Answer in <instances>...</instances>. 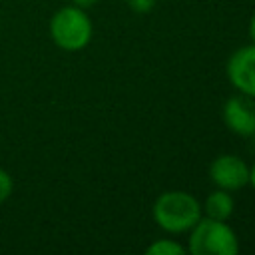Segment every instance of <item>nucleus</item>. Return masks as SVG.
I'll list each match as a JSON object with an SVG mask.
<instances>
[{"instance_id":"nucleus-6","label":"nucleus","mask_w":255,"mask_h":255,"mask_svg":"<svg viewBox=\"0 0 255 255\" xmlns=\"http://www.w3.org/2000/svg\"><path fill=\"white\" fill-rule=\"evenodd\" d=\"M221 118L231 133L251 137L255 131V100L239 92L235 96H229L223 102Z\"/></svg>"},{"instance_id":"nucleus-8","label":"nucleus","mask_w":255,"mask_h":255,"mask_svg":"<svg viewBox=\"0 0 255 255\" xmlns=\"http://www.w3.org/2000/svg\"><path fill=\"white\" fill-rule=\"evenodd\" d=\"M147 255H185L187 247L175 239H155L145 247Z\"/></svg>"},{"instance_id":"nucleus-11","label":"nucleus","mask_w":255,"mask_h":255,"mask_svg":"<svg viewBox=\"0 0 255 255\" xmlns=\"http://www.w3.org/2000/svg\"><path fill=\"white\" fill-rule=\"evenodd\" d=\"M247 32H249V38H251V42H255V12L251 14V18H249V26H247Z\"/></svg>"},{"instance_id":"nucleus-7","label":"nucleus","mask_w":255,"mask_h":255,"mask_svg":"<svg viewBox=\"0 0 255 255\" xmlns=\"http://www.w3.org/2000/svg\"><path fill=\"white\" fill-rule=\"evenodd\" d=\"M201 211H203L205 217L227 221L233 215V211H235V199H233L231 191L215 187V191H211L205 197V201L201 203Z\"/></svg>"},{"instance_id":"nucleus-1","label":"nucleus","mask_w":255,"mask_h":255,"mask_svg":"<svg viewBox=\"0 0 255 255\" xmlns=\"http://www.w3.org/2000/svg\"><path fill=\"white\" fill-rule=\"evenodd\" d=\"M201 203L187 191H163L151 205V217L165 233H187L201 219Z\"/></svg>"},{"instance_id":"nucleus-10","label":"nucleus","mask_w":255,"mask_h":255,"mask_svg":"<svg viewBox=\"0 0 255 255\" xmlns=\"http://www.w3.org/2000/svg\"><path fill=\"white\" fill-rule=\"evenodd\" d=\"M10 193H12V179L4 169H0V203L8 199Z\"/></svg>"},{"instance_id":"nucleus-4","label":"nucleus","mask_w":255,"mask_h":255,"mask_svg":"<svg viewBox=\"0 0 255 255\" xmlns=\"http://www.w3.org/2000/svg\"><path fill=\"white\" fill-rule=\"evenodd\" d=\"M209 179L225 191H239L249 185V165L235 153H221L209 163Z\"/></svg>"},{"instance_id":"nucleus-5","label":"nucleus","mask_w":255,"mask_h":255,"mask_svg":"<svg viewBox=\"0 0 255 255\" xmlns=\"http://www.w3.org/2000/svg\"><path fill=\"white\" fill-rule=\"evenodd\" d=\"M225 74L229 84L239 94L255 100V42L241 46L229 56L225 64Z\"/></svg>"},{"instance_id":"nucleus-14","label":"nucleus","mask_w":255,"mask_h":255,"mask_svg":"<svg viewBox=\"0 0 255 255\" xmlns=\"http://www.w3.org/2000/svg\"><path fill=\"white\" fill-rule=\"evenodd\" d=\"M251 137H255V131H253V135H251Z\"/></svg>"},{"instance_id":"nucleus-13","label":"nucleus","mask_w":255,"mask_h":255,"mask_svg":"<svg viewBox=\"0 0 255 255\" xmlns=\"http://www.w3.org/2000/svg\"><path fill=\"white\" fill-rule=\"evenodd\" d=\"M249 185L255 189V161L253 165H249Z\"/></svg>"},{"instance_id":"nucleus-9","label":"nucleus","mask_w":255,"mask_h":255,"mask_svg":"<svg viewBox=\"0 0 255 255\" xmlns=\"http://www.w3.org/2000/svg\"><path fill=\"white\" fill-rule=\"evenodd\" d=\"M126 4L135 14H147V12H151L155 8L157 0H126Z\"/></svg>"},{"instance_id":"nucleus-3","label":"nucleus","mask_w":255,"mask_h":255,"mask_svg":"<svg viewBox=\"0 0 255 255\" xmlns=\"http://www.w3.org/2000/svg\"><path fill=\"white\" fill-rule=\"evenodd\" d=\"M92 20L80 6H64L50 20V36L54 44L66 52H80L92 40Z\"/></svg>"},{"instance_id":"nucleus-12","label":"nucleus","mask_w":255,"mask_h":255,"mask_svg":"<svg viewBox=\"0 0 255 255\" xmlns=\"http://www.w3.org/2000/svg\"><path fill=\"white\" fill-rule=\"evenodd\" d=\"M76 6H80V8H90V6H94L98 0H72Z\"/></svg>"},{"instance_id":"nucleus-2","label":"nucleus","mask_w":255,"mask_h":255,"mask_svg":"<svg viewBox=\"0 0 255 255\" xmlns=\"http://www.w3.org/2000/svg\"><path fill=\"white\" fill-rule=\"evenodd\" d=\"M187 233L185 247L191 255H235L239 251V237L227 221L201 215Z\"/></svg>"}]
</instances>
